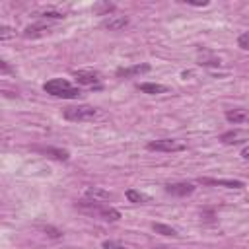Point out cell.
<instances>
[{"instance_id":"1","label":"cell","mask_w":249,"mask_h":249,"mask_svg":"<svg viewBox=\"0 0 249 249\" xmlns=\"http://www.w3.org/2000/svg\"><path fill=\"white\" fill-rule=\"evenodd\" d=\"M76 208H80L82 212L86 214H91V216H97L105 222H119L121 220V212L113 206H105L101 202H95V200H89V198H84V200H78L76 202Z\"/></svg>"},{"instance_id":"2","label":"cell","mask_w":249,"mask_h":249,"mask_svg":"<svg viewBox=\"0 0 249 249\" xmlns=\"http://www.w3.org/2000/svg\"><path fill=\"white\" fill-rule=\"evenodd\" d=\"M43 89L53 95V97H62V99H78L82 97V91L80 88L72 86L68 80L64 78H53V80H47L43 84Z\"/></svg>"},{"instance_id":"3","label":"cell","mask_w":249,"mask_h":249,"mask_svg":"<svg viewBox=\"0 0 249 249\" xmlns=\"http://www.w3.org/2000/svg\"><path fill=\"white\" fill-rule=\"evenodd\" d=\"M62 117L70 123H84V121H93L97 117V109L91 105H72L62 111Z\"/></svg>"},{"instance_id":"4","label":"cell","mask_w":249,"mask_h":249,"mask_svg":"<svg viewBox=\"0 0 249 249\" xmlns=\"http://www.w3.org/2000/svg\"><path fill=\"white\" fill-rule=\"evenodd\" d=\"M148 150L152 152H181L185 150V142L177 140V138H160V140H150L146 144Z\"/></svg>"},{"instance_id":"5","label":"cell","mask_w":249,"mask_h":249,"mask_svg":"<svg viewBox=\"0 0 249 249\" xmlns=\"http://www.w3.org/2000/svg\"><path fill=\"white\" fill-rule=\"evenodd\" d=\"M220 142L226 144V146L245 144V142H249V130H245V128H231V130H226L224 134H220Z\"/></svg>"},{"instance_id":"6","label":"cell","mask_w":249,"mask_h":249,"mask_svg":"<svg viewBox=\"0 0 249 249\" xmlns=\"http://www.w3.org/2000/svg\"><path fill=\"white\" fill-rule=\"evenodd\" d=\"M72 74H74L76 82L82 84V86H99L101 80H103L101 72L91 70V68H88V70H74Z\"/></svg>"},{"instance_id":"7","label":"cell","mask_w":249,"mask_h":249,"mask_svg":"<svg viewBox=\"0 0 249 249\" xmlns=\"http://www.w3.org/2000/svg\"><path fill=\"white\" fill-rule=\"evenodd\" d=\"M200 185L208 187H226V189H243L245 183L239 179H214V177H198L196 179Z\"/></svg>"},{"instance_id":"8","label":"cell","mask_w":249,"mask_h":249,"mask_svg":"<svg viewBox=\"0 0 249 249\" xmlns=\"http://www.w3.org/2000/svg\"><path fill=\"white\" fill-rule=\"evenodd\" d=\"M152 66L148 62H140V64H132V66H123V68H117V78H134V76H142L146 72H150Z\"/></svg>"},{"instance_id":"9","label":"cell","mask_w":249,"mask_h":249,"mask_svg":"<svg viewBox=\"0 0 249 249\" xmlns=\"http://www.w3.org/2000/svg\"><path fill=\"white\" fill-rule=\"evenodd\" d=\"M165 193L173 195V196H187L195 193V185L189 181H179V183H167L165 185Z\"/></svg>"},{"instance_id":"10","label":"cell","mask_w":249,"mask_h":249,"mask_svg":"<svg viewBox=\"0 0 249 249\" xmlns=\"http://www.w3.org/2000/svg\"><path fill=\"white\" fill-rule=\"evenodd\" d=\"M49 33H53V27L49 25V23H31V25H27L25 29H23V37L25 39H37V37H45V35H49Z\"/></svg>"},{"instance_id":"11","label":"cell","mask_w":249,"mask_h":249,"mask_svg":"<svg viewBox=\"0 0 249 249\" xmlns=\"http://www.w3.org/2000/svg\"><path fill=\"white\" fill-rule=\"evenodd\" d=\"M130 23V19L126 16H109L101 21V27L103 29H109V31H121L124 29L126 25Z\"/></svg>"},{"instance_id":"12","label":"cell","mask_w":249,"mask_h":249,"mask_svg":"<svg viewBox=\"0 0 249 249\" xmlns=\"http://www.w3.org/2000/svg\"><path fill=\"white\" fill-rule=\"evenodd\" d=\"M33 150H35V152H39V154H45V156H49V158H53V160H58V161H68V160H70L68 150H62V148H53V146H35Z\"/></svg>"},{"instance_id":"13","label":"cell","mask_w":249,"mask_h":249,"mask_svg":"<svg viewBox=\"0 0 249 249\" xmlns=\"http://www.w3.org/2000/svg\"><path fill=\"white\" fill-rule=\"evenodd\" d=\"M224 117H226V121H228V123H233V124H243V123H249V109H243V107L228 109Z\"/></svg>"},{"instance_id":"14","label":"cell","mask_w":249,"mask_h":249,"mask_svg":"<svg viewBox=\"0 0 249 249\" xmlns=\"http://www.w3.org/2000/svg\"><path fill=\"white\" fill-rule=\"evenodd\" d=\"M84 195H86V198L95 200V202L113 200V193H109V191H105V189H101V187H88V189L84 191Z\"/></svg>"},{"instance_id":"15","label":"cell","mask_w":249,"mask_h":249,"mask_svg":"<svg viewBox=\"0 0 249 249\" xmlns=\"http://www.w3.org/2000/svg\"><path fill=\"white\" fill-rule=\"evenodd\" d=\"M124 195H126L128 202H132V204H150V202H152V196H150V195L140 193V191H136V189H128Z\"/></svg>"},{"instance_id":"16","label":"cell","mask_w":249,"mask_h":249,"mask_svg":"<svg viewBox=\"0 0 249 249\" xmlns=\"http://www.w3.org/2000/svg\"><path fill=\"white\" fill-rule=\"evenodd\" d=\"M138 89L148 93V95H158V93H165L169 88L163 86V84H154V82H144V84H138Z\"/></svg>"},{"instance_id":"17","label":"cell","mask_w":249,"mask_h":249,"mask_svg":"<svg viewBox=\"0 0 249 249\" xmlns=\"http://www.w3.org/2000/svg\"><path fill=\"white\" fill-rule=\"evenodd\" d=\"M152 230H154L156 233L167 235V237H177V235H179V231H177L175 228H171V226H167V224H160V222H154V224H152Z\"/></svg>"},{"instance_id":"18","label":"cell","mask_w":249,"mask_h":249,"mask_svg":"<svg viewBox=\"0 0 249 249\" xmlns=\"http://www.w3.org/2000/svg\"><path fill=\"white\" fill-rule=\"evenodd\" d=\"M206 56H198V64H202V66H220L222 64V60L218 58V56H214V54H210V53H204Z\"/></svg>"},{"instance_id":"19","label":"cell","mask_w":249,"mask_h":249,"mask_svg":"<svg viewBox=\"0 0 249 249\" xmlns=\"http://www.w3.org/2000/svg\"><path fill=\"white\" fill-rule=\"evenodd\" d=\"M39 16L41 18H49V19H62V18H66L64 16V12H60V10H56V8H47V10H43V12H39Z\"/></svg>"},{"instance_id":"20","label":"cell","mask_w":249,"mask_h":249,"mask_svg":"<svg viewBox=\"0 0 249 249\" xmlns=\"http://www.w3.org/2000/svg\"><path fill=\"white\" fill-rule=\"evenodd\" d=\"M113 10H115V4H111V2H99L93 6V12H97L99 16H107Z\"/></svg>"},{"instance_id":"21","label":"cell","mask_w":249,"mask_h":249,"mask_svg":"<svg viewBox=\"0 0 249 249\" xmlns=\"http://www.w3.org/2000/svg\"><path fill=\"white\" fill-rule=\"evenodd\" d=\"M101 249H132V247H128V245H123V243H119V241H113V239H105V241L101 243Z\"/></svg>"},{"instance_id":"22","label":"cell","mask_w":249,"mask_h":249,"mask_svg":"<svg viewBox=\"0 0 249 249\" xmlns=\"http://www.w3.org/2000/svg\"><path fill=\"white\" fill-rule=\"evenodd\" d=\"M10 37H16V31H14L10 25H2V27H0V39H2V41H8Z\"/></svg>"},{"instance_id":"23","label":"cell","mask_w":249,"mask_h":249,"mask_svg":"<svg viewBox=\"0 0 249 249\" xmlns=\"http://www.w3.org/2000/svg\"><path fill=\"white\" fill-rule=\"evenodd\" d=\"M237 47L243 49V51H249V31H245L237 37Z\"/></svg>"},{"instance_id":"24","label":"cell","mask_w":249,"mask_h":249,"mask_svg":"<svg viewBox=\"0 0 249 249\" xmlns=\"http://www.w3.org/2000/svg\"><path fill=\"white\" fill-rule=\"evenodd\" d=\"M43 230H45V233H47L49 237H54V239L62 237V231H60V230H56V228H53V226H45Z\"/></svg>"},{"instance_id":"25","label":"cell","mask_w":249,"mask_h":249,"mask_svg":"<svg viewBox=\"0 0 249 249\" xmlns=\"http://www.w3.org/2000/svg\"><path fill=\"white\" fill-rule=\"evenodd\" d=\"M0 70H2V74H12V72H14V70L10 68V64H8V60H4V58L0 60Z\"/></svg>"},{"instance_id":"26","label":"cell","mask_w":249,"mask_h":249,"mask_svg":"<svg viewBox=\"0 0 249 249\" xmlns=\"http://www.w3.org/2000/svg\"><path fill=\"white\" fill-rule=\"evenodd\" d=\"M185 4L189 6H196V8H202V6H208V0H202V2H193V0H183Z\"/></svg>"},{"instance_id":"27","label":"cell","mask_w":249,"mask_h":249,"mask_svg":"<svg viewBox=\"0 0 249 249\" xmlns=\"http://www.w3.org/2000/svg\"><path fill=\"white\" fill-rule=\"evenodd\" d=\"M241 158H243V160H247V161H249V146H247V148H243V150H241Z\"/></svg>"}]
</instances>
